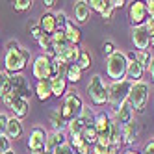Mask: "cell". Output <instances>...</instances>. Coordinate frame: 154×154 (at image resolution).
Listing matches in <instances>:
<instances>
[{"mask_svg": "<svg viewBox=\"0 0 154 154\" xmlns=\"http://www.w3.org/2000/svg\"><path fill=\"white\" fill-rule=\"evenodd\" d=\"M143 154H154V139H150L147 145H145V150H143Z\"/></svg>", "mask_w": 154, "mask_h": 154, "instance_id": "cell-47", "label": "cell"}, {"mask_svg": "<svg viewBox=\"0 0 154 154\" xmlns=\"http://www.w3.org/2000/svg\"><path fill=\"white\" fill-rule=\"evenodd\" d=\"M115 121L121 125V126H125V125H128L130 121H134V109L130 108V104H128V100L121 106L117 112H115Z\"/></svg>", "mask_w": 154, "mask_h": 154, "instance_id": "cell-17", "label": "cell"}, {"mask_svg": "<svg viewBox=\"0 0 154 154\" xmlns=\"http://www.w3.org/2000/svg\"><path fill=\"white\" fill-rule=\"evenodd\" d=\"M8 115L6 113H0V136H6V130H8Z\"/></svg>", "mask_w": 154, "mask_h": 154, "instance_id": "cell-41", "label": "cell"}, {"mask_svg": "<svg viewBox=\"0 0 154 154\" xmlns=\"http://www.w3.org/2000/svg\"><path fill=\"white\" fill-rule=\"evenodd\" d=\"M95 117H97V113L93 112V109H91L89 106H84V109H82V113H80V119L84 121V123H85L87 126H91V125H95Z\"/></svg>", "mask_w": 154, "mask_h": 154, "instance_id": "cell-32", "label": "cell"}, {"mask_svg": "<svg viewBox=\"0 0 154 154\" xmlns=\"http://www.w3.org/2000/svg\"><path fill=\"white\" fill-rule=\"evenodd\" d=\"M76 154H91V145H87V143H82V145L74 150Z\"/></svg>", "mask_w": 154, "mask_h": 154, "instance_id": "cell-45", "label": "cell"}, {"mask_svg": "<svg viewBox=\"0 0 154 154\" xmlns=\"http://www.w3.org/2000/svg\"><path fill=\"white\" fill-rule=\"evenodd\" d=\"M37 43H39V47L45 50V56H48L52 60L54 58V52H52V39H50V35H43Z\"/></svg>", "mask_w": 154, "mask_h": 154, "instance_id": "cell-30", "label": "cell"}, {"mask_svg": "<svg viewBox=\"0 0 154 154\" xmlns=\"http://www.w3.org/2000/svg\"><path fill=\"white\" fill-rule=\"evenodd\" d=\"M39 26L43 30V34L45 35H54L58 32V24H56V13H43L41 15V20H39Z\"/></svg>", "mask_w": 154, "mask_h": 154, "instance_id": "cell-12", "label": "cell"}, {"mask_svg": "<svg viewBox=\"0 0 154 154\" xmlns=\"http://www.w3.org/2000/svg\"><path fill=\"white\" fill-rule=\"evenodd\" d=\"M149 74H150V78L154 80V58H152V61H150V67H149Z\"/></svg>", "mask_w": 154, "mask_h": 154, "instance_id": "cell-50", "label": "cell"}, {"mask_svg": "<svg viewBox=\"0 0 154 154\" xmlns=\"http://www.w3.org/2000/svg\"><path fill=\"white\" fill-rule=\"evenodd\" d=\"M149 84L147 82H136V84H132V89H130V95H128V104L130 108L134 109V112L137 113H143L145 112V106L149 102Z\"/></svg>", "mask_w": 154, "mask_h": 154, "instance_id": "cell-4", "label": "cell"}, {"mask_svg": "<svg viewBox=\"0 0 154 154\" xmlns=\"http://www.w3.org/2000/svg\"><path fill=\"white\" fill-rule=\"evenodd\" d=\"M80 47L78 45H69L67 48H65L61 54H60V60H63L67 65H72V63H76V60H78V56H80Z\"/></svg>", "mask_w": 154, "mask_h": 154, "instance_id": "cell-20", "label": "cell"}, {"mask_svg": "<svg viewBox=\"0 0 154 154\" xmlns=\"http://www.w3.org/2000/svg\"><path fill=\"white\" fill-rule=\"evenodd\" d=\"M115 52H117V48H115V45H113L112 41H106L104 45H102V54H104L106 58H109V56H112V54H115Z\"/></svg>", "mask_w": 154, "mask_h": 154, "instance_id": "cell-39", "label": "cell"}, {"mask_svg": "<svg viewBox=\"0 0 154 154\" xmlns=\"http://www.w3.org/2000/svg\"><path fill=\"white\" fill-rule=\"evenodd\" d=\"M63 143H67V137H65L63 132H52V134L47 136V150H54L58 149L60 145H63Z\"/></svg>", "mask_w": 154, "mask_h": 154, "instance_id": "cell-24", "label": "cell"}, {"mask_svg": "<svg viewBox=\"0 0 154 154\" xmlns=\"http://www.w3.org/2000/svg\"><path fill=\"white\" fill-rule=\"evenodd\" d=\"M128 19L134 26H143L149 20V13H147V6L145 2H132L128 8Z\"/></svg>", "mask_w": 154, "mask_h": 154, "instance_id": "cell-8", "label": "cell"}, {"mask_svg": "<svg viewBox=\"0 0 154 154\" xmlns=\"http://www.w3.org/2000/svg\"><path fill=\"white\" fill-rule=\"evenodd\" d=\"M9 109L13 112V117H17L20 121V119L28 117V113H30V104H28V100H24V98H15V102L11 104V108H9Z\"/></svg>", "mask_w": 154, "mask_h": 154, "instance_id": "cell-19", "label": "cell"}, {"mask_svg": "<svg viewBox=\"0 0 154 154\" xmlns=\"http://www.w3.org/2000/svg\"><path fill=\"white\" fill-rule=\"evenodd\" d=\"M19 47H20L19 43L11 39V41H8V43H6V52H8V50H15V48H19Z\"/></svg>", "mask_w": 154, "mask_h": 154, "instance_id": "cell-48", "label": "cell"}, {"mask_svg": "<svg viewBox=\"0 0 154 154\" xmlns=\"http://www.w3.org/2000/svg\"><path fill=\"white\" fill-rule=\"evenodd\" d=\"M8 150H11V139L8 136H0V154Z\"/></svg>", "mask_w": 154, "mask_h": 154, "instance_id": "cell-40", "label": "cell"}, {"mask_svg": "<svg viewBox=\"0 0 154 154\" xmlns=\"http://www.w3.org/2000/svg\"><path fill=\"white\" fill-rule=\"evenodd\" d=\"M2 154H15L13 150H8V152H2Z\"/></svg>", "mask_w": 154, "mask_h": 154, "instance_id": "cell-52", "label": "cell"}, {"mask_svg": "<svg viewBox=\"0 0 154 154\" xmlns=\"http://www.w3.org/2000/svg\"><path fill=\"white\" fill-rule=\"evenodd\" d=\"M67 23H69V19H67V15H65V11H58V13H56V24H58V30H65Z\"/></svg>", "mask_w": 154, "mask_h": 154, "instance_id": "cell-37", "label": "cell"}, {"mask_svg": "<svg viewBox=\"0 0 154 154\" xmlns=\"http://www.w3.org/2000/svg\"><path fill=\"white\" fill-rule=\"evenodd\" d=\"M134 58H136V61L141 65L143 69L149 71L150 61H152V56H150V52H149V50H136V52H134Z\"/></svg>", "mask_w": 154, "mask_h": 154, "instance_id": "cell-27", "label": "cell"}, {"mask_svg": "<svg viewBox=\"0 0 154 154\" xmlns=\"http://www.w3.org/2000/svg\"><path fill=\"white\" fill-rule=\"evenodd\" d=\"M82 141L84 143H87V145H95V143H97V137H98V134H97V130H95V126L91 125V126H85L84 128V132H82Z\"/></svg>", "mask_w": 154, "mask_h": 154, "instance_id": "cell-28", "label": "cell"}, {"mask_svg": "<svg viewBox=\"0 0 154 154\" xmlns=\"http://www.w3.org/2000/svg\"><path fill=\"white\" fill-rule=\"evenodd\" d=\"M35 97L39 98L41 102L48 100L52 97V87H50V80H39L35 85Z\"/></svg>", "mask_w": 154, "mask_h": 154, "instance_id": "cell-22", "label": "cell"}, {"mask_svg": "<svg viewBox=\"0 0 154 154\" xmlns=\"http://www.w3.org/2000/svg\"><path fill=\"white\" fill-rule=\"evenodd\" d=\"M28 28H30V34H32V37H34L35 41H39L43 35H45V34H43V30H41V26H39V23H35V24L32 23Z\"/></svg>", "mask_w": 154, "mask_h": 154, "instance_id": "cell-36", "label": "cell"}, {"mask_svg": "<svg viewBox=\"0 0 154 154\" xmlns=\"http://www.w3.org/2000/svg\"><path fill=\"white\" fill-rule=\"evenodd\" d=\"M56 4H58V2H56V0H47V2H45V6H47L48 9H52V8H54V6H56Z\"/></svg>", "mask_w": 154, "mask_h": 154, "instance_id": "cell-51", "label": "cell"}, {"mask_svg": "<svg viewBox=\"0 0 154 154\" xmlns=\"http://www.w3.org/2000/svg\"><path fill=\"white\" fill-rule=\"evenodd\" d=\"M126 67H128L126 54L121 52V50H117L106 61V74H108V78H112L113 82L125 80L126 78Z\"/></svg>", "mask_w": 154, "mask_h": 154, "instance_id": "cell-3", "label": "cell"}, {"mask_svg": "<svg viewBox=\"0 0 154 154\" xmlns=\"http://www.w3.org/2000/svg\"><path fill=\"white\" fill-rule=\"evenodd\" d=\"M123 145V132H121V125L115 119H112V128H109V147L121 149Z\"/></svg>", "mask_w": 154, "mask_h": 154, "instance_id": "cell-18", "label": "cell"}, {"mask_svg": "<svg viewBox=\"0 0 154 154\" xmlns=\"http://www.w3.org/2000/svg\"><path fill=\"white\" fill-rule=\"evenodd\" d=\"M65 35H67V41L71 43V45H78V43L82 41V32H80V28L76 26L72 20H69L67 23V26H65Z\"/></svg>", "mask_w": 154, "mask_h": 154, "instance_id": "cell-21", "label": "cell"}, {"mask_svg": "<svg viewBox=\"0 0 154 154\" xmlns=\"http://www.w3.org/2000/svg\"><path fill=\"white\" fill-rule=\"evenodd\" d=\"M132 43H134L136 50H147L150 47V35L145 24L132 28Z\"/></svg>", "mask_w": 154, "mask_h": 154, "instance_id": "cell-10", "label": "cell"}, {"mask_svg": "<svg viewBox=\"0 0 154 154\" xmlns=\"http://www.w3.org/2000/svg\"><path fill=\"white\" fill-rule=\"evenodd\" d=\"M109 4H112L113 9H121L125 6V0H109Z\"/></svg>", "mask_w": 154, "mask_h": 154, "instance_id": "cell-49", "label": "cell"}, {"mask_svg": "<svg viewBox=\"0 0 154 154\" xmlns=\"http://www.w3.org/2000/svg\"><path fill=\"white\" fill-rule=\"evenodd\" d=\"M108 149L109 147H102V145H97L95 143V145L91 147V154H108Z\"/></svg>", "mask_w": 154, "mask_h": 154, "instance_id": "cell-43", "label": "cell"}, {"mask_svg": "<svg viewBox=\"0 0 154 154\" xmlns=\"http://www.w3.org/2000/svg\"><path fill=\"white\" fill-rule=\"evenodd\" d=\"M87 93L95 106H104L108 104V85L100 74H93L89 84H87Z\"/></svg>", "mask_w": 154, "mask_h": 154, "instance_id": "cell-5", "label": "cell"}, {"mask_svg": "<svg viewBox=\"0 0 154 154\" xmlns=\"http://www.w3.org/2000/svg\"><path fill=\"white\" fill-rule=\"evenodd\" d=\"M89 15H91V8H89V4H87L85 0H80V2L74 4V20L76 23H80V24L87 23Z\"/></svg>", "mask_w": 154, "mask_h": 154, "instance_id": "cell-16", "label": "cell"}, {"mask_svg": "<svg viewBox=\"0 0 154 154\" xmlns=\"http://www.w3.org/2000/svg\"><path fill=\"white\" fill-rule=\"evenodd\" d=\"M121 132H123V145H130V143H134L139 136V125L136 121H130L128 125L121 126Z\"/></svg>", "mask_w": 154, "mask_h": 154, "instance_id": "cell-14", "label": "cell"}, {"mask_svg": "<svg viewBox=\"0 0 154 154\" xmlns=\"http://www.w3.org/2000/svg\"><path fill=\"white\" fill-rule=\"evenodd\" d=\"M32 0H15L13 2V9L15 11H26V9H30L32 8Z\"/></svg>", "mask_w": 154, "mask_h": 154, "instance_id": "cell-35", "label": "cell"}, {"mask_svg": "<svg viewBox=\"0 0 154 154\" xmlns=\"http://www.w3.org/2000/svg\"><path fill=\"white\" fill-rule=\"evenodd\" d=\"M67 143H69V145H71V147L76 150V149H78V147L82 145V143H84V141H82V137H80V136H71Z\"/></svg>", "mask_w": 154, "mask_h": 154, "instance_id": "cell-42", "label": "cell"}, {"mask_svg": "<svg viewBox=\"0 0 154 154\" xmlns=\"http://www.w3.org/2000/svg\"><path fill=\"white\" fill-rule=\"evenodd\" d=\"M45 154H52V152H50V150H45Z\"/></svg>", "mask_w": 154, "mask_h": 154, "instance_id": "cell-53", "label": "cell"}, {"mask_svg": "<svg viewBox=\"0 0 154 154\" xmlns=\"http://www.w3.org/2000/svg\"><path fill=\"white\" fill-rule=\"evenodd\" d=\"M126 60H128V67H126V80H130L132 84L136 82H141L143 74H145V69L136 61L134 58V52H128L126 54Z\"/></svg>", "mask_w": 154, "mask_h": 154, "instance_id": "cell-11", "label": "cell"}, {"mask_svg": "<svg viewBox=\"0 0 154 154\" xmlns=\"http://www.w3.org/2000/svg\"><path fill=\"white\" fill-rule=\"evenodd\" d=\"M11 91V84H9V78H8V72L0 71V97L8 95Z\"/></svg>", "mask_w": 154, "mask_h": 154, "instance_id": "cell-33", "label": "cell"}, {"mask_svg": "<svg viewBox=\"0 0 154 154\" xmlns=\"http://www.w3.org/2000/svg\"><path fill=\"white\" fill-rule=\"evenodd\" d=\"M30 61V50L19 47L15 50H8L4 56V67L8 74H17L26 69V63Z\"/></svg>", "mask_w": 154, "mask_h": 154, "instance_id": "cell-1", "label": "cell"}, {"mask_svg": "<svg viewBox=\"0 0 154 154\" xmlns=\"http://www.w3.org/2000/svg\"><path fill=\"white\" fill-rule=\"evenodd\" d=\"M47 132L45 128L35 126L34 130L30 132V137H28V149L32 150H47Z\"/></svg>", "mask_w": 154, "mask_h": 154, "instance_id": "cell-9", "label": "cell"}, {"mask_svg": "<svg viewBox=\"0 0 154 154\" xmlns=\"http://www.w3.org/2000/svg\"><path fill=\"white\" fill-rule=\"evenodd\" d=\"M95 130L98 136H109V128H112V117H109L106 112L97 113L95 117Z\"/></svg>", "mask_w": 154, "mask_h": 154, "instance_id": "cell-13", "label": "cell"}, {"mask_svg": "<svg viewBox=\"0 0 154 154\" xmlns=\"http://www.w3.org/2000/svg\"><path fill=\"white\" fill-rule=\"evenodd\" d=\"M130 89H132V82L126 78L119 82H112V85H108V104L112 106L113 112H117L128 100Z\"/></svg>", "mask_w": 154, "mask_h": 154, "instance_id": "cell-2", "label": "cell"}, {"mask_svg": "<svg viewBox=\"0 0 154 154\" xmlns=\"http://www.w3.org/2000/svg\"><path fill=\"white\" fill-rule=\"evenodd\" d=\"M85 126H87V125L78 117V119H72L71 123L67 125V130H69V134H71V136H82V132H84Z\"/></svg>", "mask_w": 154, "mask_h": 154, "instance_id": "cell-29", "label": "cell"}, {"mask_svg": "<svg viewBox=\"0 0 154 154\" xmlns=\"http://www.w3.org/2000/svg\"><path fill=\"white\" fill-rule=\"evenodd\" d=\"M145 6H147V13H149V17L154 19V0H149V2H145Z\"/></svg>", "mask_w": 154, "mask_h": 154, "instance_id": "cell-46", "label": "cell"}, {"mask_svg": "<svg viewBox=\"0 0 154 154\" xmlns=\"http://www.w3.org/2000/svg\"><path fill=\"white\" fill-rule=\"evenodd\" d=\"M82 69L78 67L76 63H72V65H69V69H67V74H65V80L67 82H71V84H78L80 80H82Z\"/></svg>", "mask_w": 154, "mask_h": 154, "instance_id": "cell-26", "label": "cell"}, {"mask_svg": "<svg viewBox=\"0 0 154 154\" xmlns=\"http://www.w3.org/2000/svg\"><path fill=\"white\" fill-rule=\"evenodd\" d=\"M89 8H91V11H98V13H102L104 9L108 8L109 4V0H89Z\"/></svg>", "mask_w": 154, "mask_h": 154, "instance_id": "cell-34", "label": "cell"}, {"mask_svg": "<svg viewBox=\"0 0 154 154\" xmlns=\"http://www.w3.org/2000/svg\"><path fill=\"white\" fill-rule=\"evenodd\" d=\"M76 65H78L82 71L89 69L91 67V56H89V52H87V50H80V56H78V60H76Z\"/></svg>", "mask_w": 154, "mask_h": 154, "instance_id": "cell-31", "label": "cell"}, {"mask_svg": "<svg viewBox=\"0 0 154 154\" xmlns=\"http://www.w3.org/2000/svg\"><path fill=\"white\" fill-rule=\"evenodd\" d=\"M50 63L52 60L45 54H39V56L34 60V65H32V74L34 78L39 80H50Z\"/></svg>", "mask_w": 154, "mask_h": 154, "instance_id": "cell-7", "label": "cell"}, {"mask_svg": "<svg viewBox=\"0 0 154 154\" xmlns=\"http://www.w3.org/2000/svg\"><path fill=\"white\" fill-rule=\"evenodd\" d=\"M82 109H84V100H82L78 95H76V91H71L67 97H65L63 106L60 108V112H61L63 121L69 125L72 119H78V117H80Z\"/></svg>", "mask_w": 154, "mask_h": 154, "instance_id": "cell-6", "label": "cell"}, {"mask_svg": "<svg viewBox=\"0 0 154 154\" xmlns=\"http://www.w3.org/2000/svg\"><path fill=\"white\" fill-rule=\"evenodd\" d=\"M52 154H74V149L69 145V143H63V145H60L58 149H54Z\"/></svg>", "mask_w": 154, "mask_h": 154, "instance_id": "cell-38", "label": "cell"}, {"mask_svg": "<svg viewBox=\"0 0 154 154\" xmlns=\"http://www.w3.org/2000/svg\"><path fill=\"white\" fill-rule=\"evenodd\" d=\"M50 87H52V97H61L67 93V80L61 76H54V78H50Z\"/></svg>", "mask_w": 154, "mask_h": 154, "instance_id": "cell-25", "label": "cell"}, {"mask_svg": "<svg viewBox=\"0 0 154 154\" xmlns=\"http://www.w3.org/2000/svg\"><path fill=\"white\" fill-rule=\"evenodd\" d=\"M48 123H50V126H52V132H63V128L67 126V123L63 121L60 109H52V112H50Z\"/></svg>", "mask_w": 154, "mask_h": 154, "instance_id": "cell-23", "label": "cell"}, {"mask_svg": "<svg viewBox=\"0 0 154 154\" xmlns=\"http://www.w3.org/2000/svg\"><path fill=\"white\" fill-rule=\"evenodd\" d=\"M113 11H115V9L112 8V4H108V8L104 9V11H102L100 15H102V19H106V20H112V17H113Z\"/></svg>", "mask_w": 154, "mask_h": 154, "instance_id": "cell-44", "label": "cell"}, {"mask_svg": "<svg viewBox=\"0 0 154 154\" xmlns=\"http://www.w3.org/2000/svg\"><path fill=\"white\" fill-rule=\"evenodd\" d=\"M24 134V128H23V123L17 119V117H9L8 119V130H6V136L9 139H20Z\"/></svg>", "mask_w": 154, "mask_h": 154, "instance_id": "cell-15", "label": "cell"}]
</instances>
